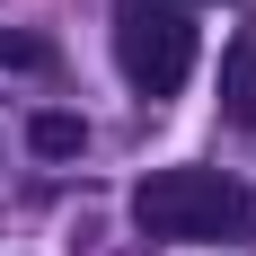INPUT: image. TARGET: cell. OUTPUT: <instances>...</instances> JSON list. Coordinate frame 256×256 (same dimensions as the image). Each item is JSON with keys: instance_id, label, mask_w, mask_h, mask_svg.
Returning <instances> with one entry per match:
<instances>
[{"instance_id": "cell-5", "label": "cell", "mask_w": 256, "mask_h": 256, "mask_svg": "<svg viewBox=\"0 0 256 256\" xmlns=\"http://www.w3.org/2000/svg\"><path fill=\"white\" fill-rule=\"evenodd\" d=\"M53 62V44L44 36H18V26H0V71H44Z\"/></svg>"}, {"instance_id": "cell-4", "label": "cell", "mask_w": 256, "mask_h": 256, "mask_svg": "<svg viewBox=\"0 0 256 256\" xmlns=\"http://www.w3.org/2000/svg\"><path fill=\"white\" fill-rule=\"evenodd\" d=\"M26 142H36L44 159H80V150H88V124H80V115H62V106H44V115L26 124Z\"/></svg>"}, {"instance_id": "cell-1", "label": "cell", "mask_w": 256, "mask_h": 256, "mask_svg": "<svg viewBox=\"0 0 256 256\" xmlns=\"http://www.w3.org/2000/svg\"><path fill=\"white\" fill-rule=\"evenodd\" d=\"M132 221L150 238H248L256 230V194L221 168H159L132 194Z\"/></svg>"}, {"instance_id": "cell-2", "label": "cell", "mask_w": 256, "mask_h": 256, "mask_svg": "<svg viewBox=\"0 0 256 256\" xmlns=\"http://www.w3.org/2000/svg\"><path fill=\"white\" fill-rule=\"evenodd\" d=\"M115 62L142 98H168L194 71V18L186 0H115Z\"/></svg>"}, {"instance_id": "cell-3", "label": "cell", "mask_w": 256, "mask_h": 256, "mask_svg": "<svg viewBox=\"0 0 256 256\" xmlns=\"http://www.w3.org/2000/svg\"><path fill=\"white\" fill-rule=\"evenodd\" d=\"M221 115L256 124V36H230V53H221Z\"/></svg>"}]
</instances>
